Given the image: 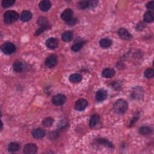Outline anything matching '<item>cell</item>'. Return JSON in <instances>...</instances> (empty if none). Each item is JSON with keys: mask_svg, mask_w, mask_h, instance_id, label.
Here are the masks:
<instances>
[{"mask_svg": "<svg viewBox=\"0 0 154 154\" xmlns=\"http://www.w3.org/2000/svg\"><path fill=\"white\" fill-rule=\"evenodd\" d=\"M128 104L124 99L117 100L113 105V109L116 113L119 114H124L128 110Z\"/></svg>", "mask_w": 154, "mask_h": 154, "instance_id": "obj_1", "label": "cell"}, {"mask_svg": "<svg viewBox=\"0 0 154 154\" xmlns=\"http://www.w3.org/2000/svg\"><path fill=\"white\" fill-rule=\"evenodd\" d=\"M46 134V132L42 128H36L32 132L33 137L36 139H40L45 137Z\"/></svg>", "mask_w": 154, "mask_h": 154, "instance_id": "obj_15", "label": "cell"}, {"mask_svg": "<svg viewBox=\"0 0 154 154\" xmlns=\"http://www.w3.org/2000/svg\"><path fill=\"white\" fill-rule=\"evenodd\" d=\"M1 50L4 54L6 55H10L16 51V47L11 42H6L2 45Z\"/></svg>", "mask_w": 154, "mask_h": 154, "instance_id": "obj_3", "label": "cell"}, {"mask_svg": "<svg viewBox=\"0 0 154 154\" xmlns=\"http://www.w3.org/2000/svg\"><path fill=\"white\" fill-rule=\"evenodd\" d=\"M84 44V42H80L78 43H76L72 47V50L74 52H78L83 48Z\"/></svg>", "mask_w": 154, "mask_h": 154, "instance_id": "obj_27", "label": "cell"}, {"mask_svg": "<svg viewBox=\"0 0 154 154\" xmlns=\"http://www.w3.org/2000/svg\"><path fill=\"white\" fill-rule=\"evenodd\" d=\"M112 86H113V87L114 89H116V90H117L118 88H120V87L119 83L118 82H117V81H114V82L113 83V84H112Z\"/></svg>", "mask_w": 154, "mask_h": 154, "instance_id": "obj_36", "label": "cell"}, {"mask_svg": "<svg viewBox=\"0 0 154 154\" xmlns=\"http://www.w3.org/2000/svg\"><path fill=\"white\" fill-rule=\"evenodd\" d=\"M145 24H144L143 22H141L138 23V24L137 25V26H136V30H137V31H142V30H143V28H145Z\"/></svg>", "mask_w": 154, "mask_h": 154, "instance_id": "obj_34", "label": "cell"}, {"mask_svg": "<svg viewBox=\"0 0 154 154\" xmlns=\"http://www.w3.org/2000/svg\"><path fill=\"white\" fill-rule=\"evenodd\" d=\"M88 105V102L85 99H80L76 101L75 104V109L78 112L84 110Z\"/></svg>", "mask_w": 154, "mask_h": 154, "instance_id": "obj_7", "label": "cell"}, {"mask_svg": "<svg viewBox=\"0 0 154 154\" xmlns=\"http://www.w3.org/2000/svg\"><path fill=\"white\" fill-rule=\"evenodd\" d=\"M13 68L14 71L16 72H21L24 69V66L22 62L20 61H17L13 63Z\"/></svg>", "mask_w": 154, "mask_h": 154, "instance_id": "obj_23", "label": "cell"}, {"mask_svg": "<svg viewBox=\"0 0 154 154\" xmlns=\"http://www.w3.org/2000/svg\"><path fill=\"white\" fill-rule=\"evenodd\" d=\"M37 24L40 27H45V28H51L50 24L47 18L45 17H39L37 20Z\"/></svg>", "mask_w": 154, "mask_h": 154, "instance_id": "obj_18", "label": "cell"}, {"mask_svg": "<svg viewBox=\"0 0 154 154\" xmlns=\"http://www.w3.org/2000/svg\"><path fill=\"white\" fill-rule=\"evenodd\" d=\"M59 42L57 39L55 37H51L46 41V46L50 50H55L58 46Z\"/></svg>", "mask_w": 154, "mask_h": 154, "instance_id": "obj_10", "label": "cell"}, {"mask_svg": "<svg viewBox=\"0 0 154 154\" xmlns=\"http://www.w3.org/2000/svg\"><path fill=\"white\" fill-rule=\"evenodd\" d=\"M112 45V40L109 38H104L99 41L100 47L102 48H108Z\"/></svg>", "mask_w": 154, "mask_h": 154, "instance_id": "obj_20", "label": "cell"}, {"mask_svg": "<svg viewBox=\"0 0 154 154\" xmlns=\"http://www.w3.org/2000/svg\"><path fill=\"white\" fill-rule=\"evenodd\" d=\"M15 3L14 0H3L2 1V6L4 8H9Z\"/></svg>", "mask_w": 154, "mask_h": 154, "instance_id": "obj_30", "label": "cell"}, {"mask_svg": "<svg viewBox=\"0 0 154 154\" xmlns=\"http://www.w3.org/2000/svg\"><path fill=\"white\" fill-rule=\"evenodd\" d=\"M99 120H100V117L99 115L94 114L90 118V122H89V125H90V128H95L99 123Z\"/></svg>", "mask_w": 154, "mask_h": 154, "instance_id": "obj_22", "label": "cell"}, {"mask_svg": "<svg viewBox=\"0 0 154 154\" xmlns=\"http://www.w3.org/2000/svg\"><path fill=\"white\" fill-rule=\"evenodd\" d=\"M19 18V14L15 11L9 10L4 14V21L6 24H11L16 22Z\"/></svg>", "mask_w": 154, "mask_h": 154, "instance_id": "obj_2", "label": "cell"}, {"mask_svg": "<svg viewBox=\"0 0 154 154\" xmlns=\"http://www.w3.org/2000/svg\"><path fill=\"white\" fill-rule=\"evenodd\" d=\"M152 130L149 127L143 126L139 129V132L143 135H148L152 133Z\"/></svg>", "mask_w": 154, "mask_h": 154, "instance_id": "obj_28", "label": "cell"}, {"mask_svg": "<svg viewBox=\"0 0 154 154\" xmlns=\"http://www.w3.org/2000/svg\"><path fill=\"white\" fill-rule=\"evenodd\" d=\"M33 14L28 10H24L21 14V19L23 22H28L32 18Z\"/></svg>", "mask_w": 154, "mask_h": 154, "instance_id": "obj_19", "label": "cell"}, {"mask_svg": "<svg viewBox=\"0 0 154 154\" xmlns=\"http://www.w3.org/2000/svg\"><path fill=\"white\" fill-rule=\"evenodd\" d=\"M97 1H81L78 3V7L80 9H86L88 8H92L97 5Z\"/></svg>", "mask_w": 154, "mask_h": 154, "instance_id": "obj_8", "label": "cell"}, {"mask_svg": "<svg viewBox=\"0 0 154 154\" xmlns=\"http://www.w3.org/2000/svg\"><path fill=\"white\" fill-rule=\"evenodd\" d=\"M144 75L148 79L152 78L154 76V71L152 69H148L145 71Z\"/></svg>", "mask_w": 154, "mask_h": 154, "instance_id": "obj_31", "label": "cell"}, {"mask_svg": "<svg viewBox=\"0 0 154 154\" xmlns=\"http://www.w3.org/2000/svg\"><path fill=\"white\" fill-rule=\"evenodd\" d=\"M39 7L42 12H47L51 7V3L48 0H43L40 2Z\"/></svg>", "mask_w": 154, "mask_h": 154, "instance_id": "obj_14", "label": "cell"}, {"mask_svg": "<svg viewBox=\"0 0 154 154\" xmlns=\"http://www.w3.org/2000/svg\"><path fill=\"white\" fill-rule=\"evenodd\" d=\"M19 149V144L17 142H12L8 145V150L10 152H16Z\"/></svg>", "mask_w": 154, "mask_h": 154, "instance_id": "obj_26", "label": "cell"}, {"mask_svg": "<svg viewBox=\"0 0 154 154\" xmlns=\"http://www.w3.org/2000/svg\"><path fill=\"white\" fill-rule=\"evenodd\" d=\"M66 101V98L65 95L63 94H58L55 95L52 99V102L53 104L57 106L63 105Z\"/></svg>", "mask_w": 154, "mask_h": 154, "instance_id": "obj_6", "label": "cell"}, {"mask_svg": "<svg viewBox=\"0 0 154 154\" xmlns=\"http://www.w3.org/2000/svg\"><path fill=\"white\" fill-rule=\"evenodd\" d=\"M118 35L121 39L124 40H130L132 37L128 31L124 28H121L119 30Z\"/></svg>", "mask_w": 154, "mask_h": 154, "instance_id": "obj_12", "label": "cell"}, {"mask_svg": "<svg viewBox=\"0 0 154 154\" xmlns=\"http://www.w3.org/2000/svg\"><path fill=\"white\" fill-rule=\"evenodd\" d=\"M73 12L71 9H65L61 14V18L63 21L67 22L73 18Z\"/></svg>", "mask_w": 154, "mask_h": 154, "instance_id": "obj_11", "label": "cell"}, {"mask_svg": "<svg viewBox=\"0 0 154 154\" xmlns=\"http://www.w3.org/2000/svg\"><path fill=\"white\" fill-rule=\"evenodd\" d=\"M77 22H78V21H77V19H76V18H73L71 19V20L67 21V22H66V24H67L68 25H69V26H73V25H75L77 23Z\"/></svg>", "mask_w": 154, "mask_h": 154, "instance_id": "obj_33", "label": "cell"}, {"mask_svg": "<svg viewBox=\"0 0 154 154\" xmlns=\"http://www.w3.org/2000/svg\"><path fill=\"white\" fill-rule=\"evenodd\" d=\"M45 64L49 68H54L57 64V57L55 54L48 56L45 60Z\"/></svg>", "mask_w": 154, "mask_h": 154, "instance_id": "obj_5", "label": "cell"}, {"mask_svg": "<svg viewBox=\"0 0 154 154\" xmlns=\"http://www.w3.org/2000/svg\"><path fill=\"white\" fill-rule=\"evenodd\" d=\"M138 118H139V114L138 113H136L134 116L133 117V118L130 121V123L129 124V127H131L134 125V124H135V123L138 120Z\"/></svg>", "mask_w": 154, "mask_h": 154, "instance_id": "obj_32", "label": "cell"}, {"mask_svg": "<svg viewBox=\"0 0 154 154\" xmlns=\"http://www.w3.org/2000/svg\"><path fill=\"white\" fill-rule=\"evenodd\" d=\"M146 7L149 9L150 10H152L154 8V1H152L149 2L147 4H146Z\"/></svg>", "mask_w": 154, "mask_h": 154, "instance_id": "obj_35", "label": "cell"}, {"mask_svg": "<svg viewBox=\"0 0 154 154\" xmlns=\"http://www.w3.org/2000/svg\"><path fill=\"white\" fill-rule=\"evenodd\" d=\"M37 151V146L34 143L27 144L24 148V153L26 154H35Z\"/></svg>", "mask_w": 154, "mask_h": 154, "instance_id": "obj_9", "label": "cell"}, {"mask_svg": "<svg viewBox=\"0 0 154 154\" xmlns=\"http://www.w3.org/2000/svg\"><path fill=\"white\" fill-rule=\"evenodd\" d=\"M144 21L146 23H150L154 19V13L152 10L147 11L143 16Z\"/></svg>", "mask_w": 154, "mask_h": 154, "instance_id": "obj_17", "label": "cell"}, {"mask_svg": "<svg viewBox=\"0 0 154 154\" xmlns=\"http://www.w3.org/2000/svg\"><path fill=\"white\" fill-rule=\"evenodd\" d=\"M97 143H99L101 145L104 146L105 147L109 148H114V146L113 145L112 143H111L110 141H109L108 140L105 139V138H98L96 140Z\"/></svg>", "mask_w": 154, "mask_h": 154, "instance_id": "obj_21", "label": "cell"}, {"mask_svg": "<svg viewBox=\"0 0 154 154\" xmlns=\"http://www.w3.org/2000/svg\"><path fill=\"white\" fill-rule=\"evenodd\" d=\"M144 91L141 87L137 86L134 87L131 92V96L134 100H140L143 98Z\"/></svg>", "mask_w": 154, "mask_h": 154, "instance_id": "obj_4", "label": "cell"}, {"mask_svg": "<svg viewBox=\"0 0 154 154\" xmlns=\"http://www.w3.org/2000/svg\"><path fill=\"white\" fill-rule=\"evenodd\" d=\"M69 81L73 83H78L82 80V76L79 73H73L69 76Z\"/></svg>", "mask_w": 154, "mask_h": 154, "instance_id": "obj_24", "label": "cell"}, {"mask_svg": "<svg viewBox=\"0 0 154 154\" xmlns=\"http://www.w3.org/2000/svg\"><path fill=\"white\" fill-rule=\"evenodd\" d=\"M116 73V72L114 69H111V68H107L105 69L102 72V75L104 78H112L114 76Z\"/></svg>", "mask_w": 154, "mask_h": 154, "instance_id": "obj_16", "label": "cell"}, {"mask_svg": "<svg viewBox=\"0 0 154 154\" xmlns=\"http://www.w3.org/2000/svg\"><path fill=\"white\" fill-rule=\"evenodd\" d=\"M54 123V119L52 117H47L42 121V125L45 127H50L53 125Z\"/></svg>", "mask_w": 154, "mask_h": 154, "instance_id": "obj_29", "label": "cell"}, {"mask_svg": "<svg viewBox=\"0 0 154 154\" xmlns=\"http://www.w3.org/2000/svg\"><path fill=\"white\" fill-rule=\"evenodd\" d=\"M61 39L66 42H69L71 41L73 39V33L71 31H66L64 32L61 36Z\"/></svg>", "mask_w": 154, "mask_h": 154, "instance_id": "obj_25", "label": "cell"}, {"mask_svg": "<svg viewBox=\"0 0 154 154\" xmlns=\"http://www.w3.org/2000/svg\"><path fill=\"white\" fill-rule=\"evenodd\" d=\"M108 93L107 91L104 89H100L97 91L96 94V100L98 102H102L107 98Z\"/></svg>", "mask_w": 154, "mask_h": 154, "instance_id": "obj_13", "label": "cell"}]
</instances>
